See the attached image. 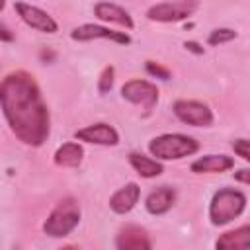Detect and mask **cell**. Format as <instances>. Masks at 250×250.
Here are the masks:
<instances>
[{
	"instance_id": "obj_1",
	"label": "cell",
	"mask_w": 250,
	"mask_h": 250,
	"mask_svg": "<svg viewBox=\"0 0 250 250\" xmlns=\"http://www.w3.org/2000/svg\"><path fill=\"white\" fill-rule=\"evenodd\" d=\"M0 102L14 135L31 146L43 145L49 135V111L31 74L16 70L2 80Z\"/></svg>"
},
{
	"instance_id": "obj_2",
	"label": "cell",
	"mask_w": 250,
	"mask_h": 250,
	"mask_svg": "<svg viewBox=\"0 0 250 250\" xmlns=\"http://www.w3.org/2000/svg\"><path fill=\"white\" fill-rule=\"evenodd\" d=\"M148 148H150L152 156H156L160 160H178V158L193 154L199 148V145L195 139H191L188 135L168 133V135H160V137L152 139Z\"/></svg>"
},
{
	"instance_id": "obj_3",
	"label": "cell",
	"mask_w": 250,
	"mask_h": 250,
	"mask_svg": "<svg viewBox=\"0 0 250 250\" xmlns=\"http://www.w3.org/2000/svg\"><path fill=\"white\" fill-rule=\"evenodd\" d=\"M244 205H246L244 193H240L236 189H230V188L219 189L213 195L211 205H209L211 223L213 225H227V223H230L232 219H236L244 211Z\"/></svg>"
},
{
	"instance_id": "obj_4",
	"label": "cell",
	"mask_w": 250,
	"mask_h": 250,
	"mask_svg": "<svg viewBox=\"0 0 250 250\" xmlns=\"http://www.w3.org/2000/svg\"><path fill=\"white\" fill-rule=\"evenodd\" d=\"M80 221V207L72 197H66L57 203V207L47 217L43 229L49 236H66Z\"/></svg>"
},
{
	"instance_id": "obj_5",
	"label": "cell",
	"mask_w": 250,
	"mask_h": 250,
	"mask_svg": "<svg viewBox=\"0 0 250 250\" xmlns=\"http://www.w3.org/2000/svg\"><path fill=\"white\" fill-rule=\"evenodd\" d=\"M174 113L180 121L193 125V127H209L213 123V113L211 109L201 104V102H193V100H178L174 104Z\"/></svg>"
},
{
	"instance_id": "obj_6",
	"label": "cell",
	"mask_w": 250,
	"mask_h": 250,
	"mask_svg": "<svg viewBox=\"0 0 250 250\" xmlns=\"http://www.w3.org/2000/svg\"><path fill=\"white\" fill-rule=\"evenodd\" d=\"M121 96L133 104L143 105L146 111L154 107V104L158 102V90L154 84L146 82V80H129L127 84H123L121 88Z\"/></svg>"
},
{
	"instance_id": "obj_7",
	"label": "cell",
	"mask_w": 250,
	"mask_h": 250,
	"mask_svg": "<svg viewBox=\"0 0 250 250\" xmlns=\"http://www.w3.org/2000/svg\"><path fill=\"white\" fill-rule=\"evenodd\" d=\"M197 8L195 2H162L156 4L148 10V18L154 21H180L188 16H191V12Z\"/></svg>"
},
{
	"instance_id": "obj_8",
	"label": "cell",
	"mask_w": 250,
	"mask_h": 250,
	"mask_svg": "<svg viewBox=\"0 0 250 250\" xmlns=\"http://www.w3.org/2000/svg\"><path fill=\"white\" fill-rule=\"evenodd\" d=\"M70 37H72V39H76V41L111 39V41L121 43V45H129V43H131V37H129L127 33L113 31V29H107V27H102V25H94V23H86V25H80V27L72 29Z\"/></svg>"
},
{
	"instance_id": "obj_9",
	"label": "cell",
	"mask_w": 250,
	"mask_h": 250,
	"mask_svg": "<svg viewBox=\"0 0 250 250\" xmlns=\"http://www.w3.org/2000/svg\"><path fill=\"white\" fill-rule=\"evenodd\" d=\"M115 244L119 250H152L150 238L145 229L137 225H127L119 230Z\"/></svg>"
},
{
	"instance_id": "obj_10",
	"label": "cell",
	"mask_w": 250,
	"mask_h": 250,
	"mask_svg": "<svg viewBox=\"0 0 250 250\" xmlns=\"http://www.w3.org/2000/svg\"><path fill=\"white\" fill-rule=\"evenodd\" d=\"M16 10L20 12L21 20H23L27 25H31L33 29H39V31H43V33H55V31H57V21H55L47 12L39 10L37 6H29V4L18 2V4H16Z\"/></svg>"
},
{
	"instance_id": "obj_11",
	"label": "cell",
	"mask_w": 250,
	"mask_h": 250,
	"mask_svg": "<svg viewBox=\"0 0 250 250\" xmlns=\"http://www.w3.org/2000/svg\"><path fill=\"white\" fill-rule=\"evenodd\" d=\"M76 139L86 141V143H96V145H105V146H113L119 143V135L113 127L105 125V123H96V125H88L80 131H76Z\"/></svg>"
},
{
	"instance_id": "obj_12",
	"label": "cell",
	"mask_w": 250,
	"mask_h": 250,
	"mask_svg": "<svg viewBox=\"0 0 250 250\" xmlns=\"http://www.w3.org/2000/svg\"><path fill=\"white\" fill-rule=\"evenodd\" d=\"M215 250H250V225H242L219 236Z\"/></svg>"
},
{
	"instance_id": "obj_13",
	"label": "cell",
	"mask_w": 250,
	"mask_h": 250,
	"mask_svg": "<svg viewBox=\"0 0 250 250\" xmlns=\"http://www.w3.org/2000/svg\"><path fill=\"white\" fill-rule=\"evenodd\" d=\"M139 195H141L139 186H137V184H127V186H123L121 189H117V191L111 195L109 207H111L115 213H119V215L129 213V211L135 207V203L139 201Z\"/></svg>"
},
{
	"instance_id": "obj_14",
	"label": "cell",
	"mask_w": 250,
	"mask_h": 250,
	"mask_svg": "<svg viewBox=\"0 0 250 250\" xmlns=\"http://www.w3.org/2000/svg\"><path fill=\"white\" fill-rule=\"evenodd\" d=\"M174 199H176V191L172 188H168V186H160V188H156L154 191L148 193L145 205H146L148 213L162 215L174 205Z\"/></svg>"
},
{
	"instance_id": "obj_15",
	"label": "cell",
	"mask_w": 250,
	"mask_h": 250,
	"mask_svg": "<svg viewBox=\"0 0 250 250\" xmlns=\"http://www.w3.org/2000/svg\"><path fill=\"white\" fill-rule=\"evenodd\" d=\"M234 164V160L227 154H207V156H201L197 158L193 164H191V170L197 172V174H203V172H225V170H230Z\"/></svg>"
},
{
	"instance_id": "obj_16",
	"label": "cell",
	"mask_w": 250,
	"mask_h": 250,
	"mask_svg": "<svg viewBox=\"0 0 250 250\" xmlns=\"http://www.w3.org/2000/svg\"><path fill=\"white\" fill-rule=\"evenodd\" d=\"M94 12L100 20H105V21H113V23H119V25H125L127 29L133 27V20L129 18V14L117 6V4H109V2H100L94 6Z\"/></svg>"
},
{
	"instance_id": "obj_17",
	"label": "cell",
	"mask_w": 250,
	"mask_h": 250,
	"mask_svg": "<svg viewBox=\"0 0 250 250\" xmlns=\"http://www.w3.org/2000/svg\"><path fill=\"white\" fill-rule=\"evenodd\" d=\"M55 162L59 166H64V168L78 166L82 162V146L76 143H66V145L59 146L55 152Z\"/></svg>"
},
{
	"instance_id": "obj_18",
	"label": "cell",
	"mask_w": 250,
	"mask_h": 250,
	"mask_svg": "<svg viewBox=\"0 0 250 250\" xmlns=\"http://www.w3.org/2000/svg\"><path fill=\"white\" fill-rule=\"evenodd\" d=\"M129 162L131 166L143 176V178H154L158 174H162V164L148 158V156H143V154H137V152H131L129 154Z\"/></svg>"
},
{
	"instance_id": "obj_19",
	"label": "cell",
	"mask_w": 250,
	"mask_h": 250,
	"mask_svg": "<svg viewBox=\"0 0 250 250\" xmlns=\"http://www.w3.org/2000/svg\"><path fill=\"white\" fill-rule=\"evenodd\" d=\"M234 37H236V31H234V29H227V27H223V29H213L211 35H209V43H211V45H219V43L230 41V39H234Z\"/></svg>"
},
{
	"instance_id": "obj_20",
	"label": "cell",
	"mask_w": 250,
	"mask_h": 250,
	"mask_svg": "<svg viewBox=\"0 0 250 250\" xmlns=\"http://www.w3.org/2000/svg\"><path fill=\"white\" fill-rule=\"evenodd\" d=\"M232 150L242 156L244 160H250V141L248 139H236L232 141Z\"/></svg>"
},
{
	"instance_id": "obj_21",
	"label": "cell",
	"mask_w": 250,
	"mask_h": 250,
	"mask_svg": "<svg viewBox=\"0 0 250 250\" xmlns=\"http://www.w3.org/2000/svg\"><path fill=\"white\" fill-rule=\"evenodd\" d=\"M111 84H113V68L107 66V68H104V72L100 76V92H107L111 88Z\"/></svg>"
},
{
	"instance_id": "obj_22",
	"label": "cell",
	"mask_w": 250,
	"mask_h": 250,
	"mask_svg": "<svg viewBox=\"0 0 250 250\" xmlns=\"http://www.w3.org/2000/svg\"><path fill=\"white\" fill-rule=\"evenodd\" d=\"M146 70H148L152 76H158V78H162V80H168V78H170V72H168L166 68H162L160 64L152 62V61H146Z\"/></svg>"
},
{
	"instance_id": "obj_23",
	"label": "cell",
	"mask_w": 250,
	"mask_h": 250,
	"mask_svg": "<svg viewBox=\"0 0 250 250\" xmlns=\"http://www.w3.org/2000/svg\"><path fill=\"white\" fill-rule=\"evenodd\" d=\"M234 180L250 186V170H238V172H234Z\"/></svg>"
},
{
	"instance_id": "obj_24",
	"label": "cell",
	"mask_w": 250,
	"mask_h": 250,
	"mask_svg": "<svg viewBox=\"0 0 250 250\" xmlns=\"http://www.w3.org/2000/svg\"><path fill=\"white\" fill-rule=\"evenodd\" d=\"M186 49H189V51H193V53H203V49H199V45L193 43V41H186Z\"/></svg>"
},
{
	"instance_id": "obj_25",
	"label": "cell",
	"mask_w": 250,
	"mask_h": 250,
	"mask_svg": "<svg viewBox=\"0 0 250 250\" xmlns=\"http://www.w3.org/2000/svg\"><path fill=\"white\" fill-rule=\"evenodd\" d=\"M2 39H4V41H10V39H12V35L8 33V29H6V25H2Z\"/></svg>"
}]
</instances>
